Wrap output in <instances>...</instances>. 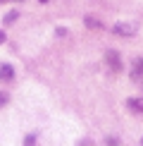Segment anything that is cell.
Instances as JSON below:
<instances>
[{
  "label": "cell",
  "instance_id": "obj_7",
  "mask_svg": "<svg viewBox=\"0 0 143 146\" xmlns=\"http://www.w3.org/2000/svg\"><path fill=\"white\" fill-rule=\"evenodd\" d=\"M17 17H19V12H17V10L7 12V15H5V24H12V22H17Z\"/></svg>",
  "mask_w": 143,
  "mask_h": 146
},
{
  "label": "cell",
  "instance_id": "obj_12",
  "mask_svg": "<svg viewBox=\"0 0 143 146\" xmlns=\"http://www.w3.org/2000/svg\"><path fill=\"white\" fill-rule=\"evenodd\" d=\"M79 146H91V139H83V141H79Z\"/></svg>",
  "mask_w": 143,
  "mask_h": 146
},
{
  "label": "cell",
  "instance_id": "obj_4",
  "mask_svg": "<svg viewBox=\"0 0 143 146\" xmlns=\"http://www.w3.org/2000/svg\"><path fill=\"white\" fill-rule=\"evenodd\" d=\"M14 79V67L10 62H0V82H12Z\"/></svg>",
  "mask_w": 143,
  "mask_h": 146
},
{
  "label": "cell",
  "instance_id": "obj_10",
  "mask_svg": "<svg viewBox=\"0 0 143 146\" xmlns=\"http://www.w3.org/2000/svg\"><path fill=\"white\" fill-rule=\"evenodd\" d=\"M105 144H107V146H119V139H117V137H107Z\"/></svg>",
  "mask_w": 143,
  "mask_h": 146
},
{
  "label": "cell",
  "instance_id": "obj_8",
  "mask_svg": "<svg viewBox=\"0 0 143 146\" xmlns=\"http://www.w3.org/2000/svg\"><path fill=\"white\" fill-rule=\"evenodd\" d=\"M7 103H10V94H7V91H0V108L7 106Z\"/></svg>",
  "mask_w": 143,
  "mask_h": 146
},
{
  "label": "cell",
  "instance_id": "obj_1",
  "mask_svg": "<svg viewBox=\"0 0 143 146\" xmlns=\"http://www.w3.org/2000/svg\"><path fill=\"white\" fill-rule=\"evenodd\" d=\"M112 31H115L117 36H134L136 31H138V27H136L134 22H117L115 27H112Z\"/></svg>",
  "mask_w": 143,
  "mask_h": 146
},
{
  "label": "cell",
  "instance_id": "obj_2",
  "mask_svg": "<svg viewBox=\"0 0 143 146\" xmlns=\"http://www.w3.org/2000/svg\"><path fill=\"white\" fill-rule=\"evenodd\" d=\"M105 62H107V67H110L112 72H122V70H124L122 58H119L117 50H107V53H105Z\"/></svg>",
  "mask_w": 143,
  "mask_h": 146
},
{
  "label": "cell",
  "instance_id": "obj_6",
  "mask_svg": "<svg viewBox=\"0 0 143 146\" xmlns=\"http://www.w3.org/2000/svg\"><path fill=\"white\" fill-rule=\"evenodd\" d=\"M83 24H86V27H91V29H103V24L95 19V17H86V19H83Z\"/></svg>",
  "mask_w": 143,
  "mask_h": 146
},
{
  "label": "cell",
  "instance_id": "obj_3",
  "mask_svg": "<svg viewBox=\"0 0 143 146\" xmlns=\"http://www.w3.org/2000/svg\"><path fill=\"white\" fill-rule=\"evenodd\" d=\"M129 74H131L134 82H141V79H143V55L136 58L134 62H131V72H129Z\"/></svg>",
  "mask_w": 143,
  "mask_h": 146
},
{
  "label": "cell",
  "instance_id": "obj_9",
  "mask_svg": "<svg viewBox=\"0 0 143 146\" xmlns=\"http://www.w3.org/2000/svg\"><path fill=\"white\" fill-rule=\"evenodd\" d=\"M24 146H36V134H26L24 137Z\"/></svg>",
  "mask_w": 143,
  "mask_h": 146
},
{
  "label": "cell",
  "instance_id": "obj_5",
  "mask_svg": "<svg viewBox=\"0 0 143 146\" xmlns=\"http://www.w3.org/2000/svg\"><path fill=\"white\" fill-rule=\"evenodd\" d=\"M127 108L134 113H143V96H134V98H127Z\"/></svg>",
  "mask_w": 143,
  "mask_h": 146
},
{
  "label": "cell",
  "instance_id": "obj_14",
  "mask_svg": "<svg viewBox=\"0 0 143 146\" xmlns=\"http://www.w3.org/2000/svg\"><path fill=\"white\" fill-rule=\"evenodd\" d=\"M141 144H143V139H141Z\"/></svg>",
  "mask_w": 143,
  "mask_h": 146
},
{
  "label": "cell",
  "instance_id": "obj_13",
  "mask_svg": "<svg viewBox=\"0 0 143 146\" xmlns=\"http://www.w3.org/2000/svg\"><path fill=\"white\" fill-rule=\"evenodd\" d=\"M41 3H48V0H41Z\"/></svg>",
  "mask_w": 143,
  "mask_h": 146
},
{
  "label": "cell",
  "instance_id": "obj_11",
  "mask_svg": "<svg viewBox=\"0 0 143 146\" xmlns=\"http://www.w3.org/2000/svg\"><path fill=\"white\" fill-rule=\"evenodd\" d=\"M5 41H7V36H5V31H3V29H0V46H3Z\"/></svg>",
  "mask_w": 143,
  "mask_h": 146
}]
</instances>
